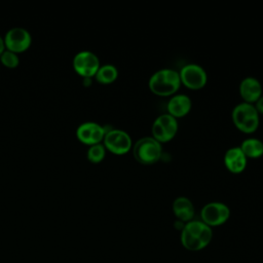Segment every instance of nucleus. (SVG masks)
I'll list each match as a JSON object with an SVG mask.
<instances>
[{
    "label": "nucleus",
    "instance_id": "obj_1",
    "mask_svg": "<svg viewBox=\"0 0 263 263\" xmlns=\"http://www.w3.org/2000/svg\"><path fill=\"white\" fill-rule=\"evenodd\" d=\"M212 228L199 220L187 222L181 230V243L188 251H200L212 240Z\"/></svg>",
    "mask_w": 263,
    "mask_h": 263
},
{
    "label": "nucleus",
    "instance_id": "obj_2",
    "mask_svg": "<svg viewBox=\"0 0 263 263\" xmlns=\"http://www.w3.org/2000/svg\"><path fill=\"white\" fill-rule=\"evenodd\" d=\"M180 74L171 68H163L156 71L149 79V88L152 92L159 96L174 93L180 87Z\"/></svg>",
    "mask_w": 263,
    "mask_h": 263
},
{
    "label": "nucleus",
    "instance_id": "obj_3",
    "mask_svg": "<svg viewBox=\"0 0 263 263\" xmlns=\"http://www.w3.org/2000/svg\"><path fill=\"white\" fill-rule=\"evenodd\" d=\"M231 115L234 124L245 133H252L258 127L259 113L251 103L242 102L237 104L233 108Z\"/></svg>",
    "mask_w": 263,
    "mask_h": 263
},
{
    "label": "nucleus",
    "instance_id": "obj_4",
    "mask_svg": "<svg viewBox=\"0 0 263 263\" xmlns=\"http://www.w3.org/2000/svg\"><path fill=\"white\" fill-rule=\"evenodd\" d=\"M135 158L143 164H151L157 161L161 155V145L153 137L139 139L133 147Z\"/></svg>",
    "mask_w": 263,
    "mask_h": 263
},
{
    "label": "nucleus",
    "instance_id": "obj_5",
    "mask_svg": "<svg viewBox=\"0 0 263 263\" xmlns=\"http://www.w3.org/2000/svg\"><path fill=\"white\" fill-rule=\"evenodd\" d=\"M202 222L211 226H219L225 223L229 216L230 210L227 204L220 201H212L204 204L200 211Z\"/></svg>",
    "mask_w": 263,
    "mask_h": 263
},
{
    "label": "nucleus",
    "instance_id": "obj_6",
    "mask_svg": "<svg viewBox=\"0 0 263 263\" xmlns=\"http://www.w3.org/2000/svg\"><path fill=\"white\" fill-rule=\"evenodd\" d=\"M178 130V121L173 115L161 114L154 120L152 124V135L159 143L170 141Z\"/></svg>",
    "mask_w": 263,
    "mask_h": 263
},
{
    "label": "nucleus",
    "instance_id": "obj_7",
    "mask_svg": "<svg viewBox=\"0 0 263 263\" xmlns=\"http://www.w3.org/2000/svg\"><path fill=\"white\" fill-rule=\"evenodd\" d=\"M104 146L116 154H123L127 152L132 147L130 136L117 128H110L106 132L104 137Z\"/></svg>",
    "mask_w": 263,
    "mask_h": 263
},
{
    "label": "nucleus",
    "instance_id": "obj_8",
    "mask_svg": "<svg viewBox=\"0 0 263 263\" xmlns=\"http://www.w3.org/2000/svg\"><path fill=\"white\" fill-rule=\"evenodd\" d=\"M73 67L81 76L91 77L97 73L100 67V61L92 51L81 50L75 54L73 59Z\"/></svg>",
    "mask_w": 263,
    "mask_h": 263
},
{
    "label": "nucleus",
    "instance_id": "obj_9",
    "mask_svg": "<svg viewBox=\"0 0 263 263\" xmlns=\"http://www.w3.org/2000/svg\"><path fill=\"white\" fill-rule=\"evenodd\" d=\"M32 38L28 30L22 27H14L8 30L4 37V44L8 50L15 53L26 50L31 44Z\"/></svg>",
    "mask_w": 263,
    "mask_h": 263
},
{
    "label": "nucleus",
    "instance_id": "obj_10",
    "mask_svg": "<svg viewBox=\"0 0 263 263\" xmlns=\"http://www.w3.org/2000/svg\"><path fill=\"white\" fill-rule=\"evenodd\" d=\"M180 79L186 86L197 89L206 82V73L204 69L197 64H187L180 71Z\"/></svg>",
    "mask_w": 263,
    "mask_h": 263
},
{
    "label": "nucleus",
    "instance_id": "obj_11",
    "mask_svg": "<svg viewBox=\"0 0 263 263\" xmlns=\"http://www.w3.org/2000/svg\"><path fill=\"white\" fill-rule=\"evenodd\" d=\"M105 134H106V127L92 121L83 122L79 124L76 129L77 138L81 142L89 145L100 143L101 140L104 139Z\"/></svg>",
    "mask_w": 263,
    "mask_h": 263
},
{
    "label": "nucleus",
    "instance_id": "obj_12",
    "mask_svg": "<svg viewBox=\"0 0 263 263\" xmlns=\"http://www.w3.org/2000/svg\"><path fill=\"white\" fill-rule=\"evenodd\" d=\"M261 91L262 86L257 78L248 76L240 81L239 93L247 103L256 102L260 98Z\"/></svg>",
    "mask_w": 263,
    "mask_h": 263
},
{
    "label": "nucleus",
    "instance_id": "obj_13",
    "mask_svg": "<svg viewBox=\"0 0 263 263\" xmlns=\"http://www.w3.org/2000/svg\"><path fill=\"white\" fill-rule=\"evenodd\" d=\"M224 163L232 173H239L246 167L247 156L240 147H231L224 154Z\"/></svg>",
    "mask_w": 263,
    "mask_h": 263
},
{
    "label": "nucleus",
    "instance_id": "obj_14",
    "mask_svg": "<svg viewBox=\"0 0 263 263\" xmlns=\"http://www.w3.org/2000/svg\"><path fill=\"white\" fill-rule=\"evenodd\" d=\"M191 108V100L185 93H178L172 97L167 103L168 114L174 117H182L186 115Z\"/></svg>",
    "mask_w": 263,
    "mask_h": 263
},
{
    "label": "nucleus",
    "instance_id": "obj_15",
    "mask_svg": "<svg viewBox=\"0 0 263 263\" xmlns=\"http://www.w3.org/2000/svg\"><path fill=\"white\" fill-rule=\"evenodd\" d=\"M173 211L176 217L182 222H189L194 216L193 203L186 196H179L174 200Z\"/></svg>",
    "mask_w": 263,
    "mask_h": 263
},
{
    "label": "nucleus",
    "instance_id": "obj_16",
    "mask_svg": "<svg viewBox=\"0 0 263 263\" xmlns=\"http://www.w3.org/2000/svg\"><path fill=\"white\" fill-rule=\"evenodd\" d=\"M246 156L256 158L263 154V142L257 138H248L239 146Z\"/></svg>",
    "mask_w": 263,
    "mask_h": 263
},
{
    "label": "nucleus",
    "instance_id": "obj_17",
    "mask_svg": "<svg viewBox=\"0 0 263 263\" xmlns=\"http://www.w3.org/2000/svg\"><path fill=\"white\" fill-rule=\"evenodd\" d=\"M96 75V79L101 83H111L113 82L118 75L117 68L111 64H105L100 66Z\"/></svg>",
    "mask_w": 263,
    "mask_h": 263
},
{
    "label": "nucleus",
    "instance_id": "obj_18",
    "mask_svg": "<svg viewBox=\"0 0 263 263\" xmlns=\"http://www.w3.org/2000/svg\"><path fill=\"white\" fill-rule=\"evenodd\" d=\"M105 146L101 143L90 145L87 150V158L92 162H100L105 156Z\"/></svg>",
    "mask_w": 263,
    "mask_h": 263
},
{
    "label": "nucleus",
    "instance_id": "obj_19",
    "mask_svg": "<svg viewBox=\"0 0 263 263\" xmlns=\"http://www.w3.org/2000/svg\"><path fill=\"white\" fill-rule=\"evenodd\" d=\"M0 60L2 62V64L8 68H15L18 63H20V60H18V57L15 52L11 51V50H4L1 55H0Z\"/></svg>",
    "mask_w": 263,
    "mask_h": 263
},
{
    "label": "nucleus",
    "instance_id": "obj_20",
    "mask_svg": "<svg viewBox=\"0 0 263 263\" xmlns=\"http://www.w3.org/2000/svg\"><path fill=\"white\" fill-rule=\"evenodd\" d=\"M255 108L258 111V113L260 112V113L263 114V96H260V98L256 101Z\"/></svg>",
    "mask_w": 263,
    "mask_h": 263
},
{
    "label": "nucleus",
    "instance_id": "obj_21",
    "mask_svg": "<svg viewBox=\"0 0 263 263\" xmlns=\"http://www.w3.org/2000/svg\"><path fill=\"white\" fill-rule=\"evenodd\" d=\"M4 47H5L4 39H2V37L0 36V55H1V53L4 51Z\"/></svg>",
    "mask_w": 263,
    "mask_h": 263
}]
</instances>
